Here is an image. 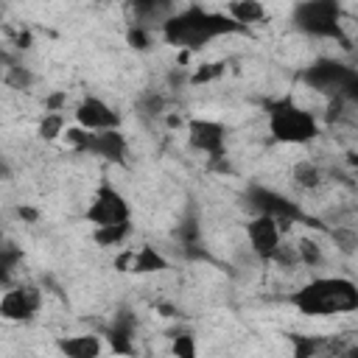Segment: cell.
Wrapping results in <instances>:
<instances>
[{
  "mask_svg": "<svg viewBox=\"0 0 358 358\" xmlns=\"http://www.w3.org/2000/svg\"><path fill=\"white\" fill-rule=\"evenodd\" d=\"M291 305L313 319L352 313L358 310V285L347 277H313L291 294Z\"/></svg>",
  "mask_w": 358,
  "mask_h": 358,
  "instance_id": "cell-1",
  "label": "cell"
},
{
  "mask_svg": "<svg viewBox=\"0 0 358 358\" xmlns=\"http://www.w3.org/2000/svg\"><path fill=\"white\" fill-rule=\"evenodd\" d=\"M232 31H241V25L232 22L227 14H215L201 6H187V8L165 17V22H162V36L171 45L187 48V50H196V48L207 45L210 39L232 34Z\"/></svg>",
  "mask_w": 358,
  "mask_h": 358,
  "instance_id": "cell-2",
  "label": "cell"
},
{
  "mask_svg": "<svg viewBox=\"0 0 358 358\" xmlns=\"http://www.w3.org/2000/svg\"><path fill=\"white\" fill-rule=\"evenodd\" d=\"M268 134L285 145H305V143L316 140L319 120L313 117V112H308L291 101H280L268 109Z\"/></svg>",
  "mask_w": 358,
  "mask_h": 358,
  "instance_id": "cell-3",
  "label": "cell"
},
{
  "mask_svg": "<svg viewBox=\"0 0 358 358\" xmlns=\"http://www.w3.org/2000/svg\"><path fill=\"white\" fill-rule=\"evenodd\" d=\"M291 25L308 36H341V6L336 0H305L291 8Z\"/></svg>",
  "mask_w": 358,
  "mask_h": 358,
  "instance_id": "cell-4",
  "label": "cell"
},
{
  "mask_svg": "<svg viewBox=\"0 0 358 358\" xmlns=\"http://www.w3.org/2000/svg\"><path fill=\"white\" fill-rule=\"evenodd\" d=\"M87 221L98 229V227H120V224H129L131 221V207L126 201V196L109 185V182H101L92 193V201L87 207Z\"/></svg>",
  "mask_w": 358,
  "mask_h": 358,
  "instance_id": "cell-5",
  "label": "cell"
},
{
  "mask_svg": "<svg viewBox=\"0 0 358 358\" xmlns=\"http://www.w3.org/2000/svg\"><path fill=\"white\" fill-rule=\"evenodd\" d=\"M308 81L319 90H330L336 95H352L358 98V76L338 64V62H319L308 70Z\"/></svg>",
  "mask_w": 358,
  "mask_h": 358,
  "instance_id": "cell-6",
  "label": "cell"
},
{
  "mask_svg": "<svg viewBox=\"0 0 358 358\" xmlns=\"http://www.w3.org/2000/svg\"><path fill=\"white\" fill-rule=\"evenodd\" d=\"M246 238H249L252 252H255L260 260H274L277 249L282 246L280 221L271 218V215H255V218L246 224Z\"/></svg>",
  "mask_w": 358,
  "mask_h": 358,
  "instance_id": "cell-7",
  "label": "cell"
},
{
  "mask_svg": "<svg viewBox=\"0 0 358 358\" xmlns=\"http://www.w3.org/2000/svg\"><path fill=\"white\" fill-rule=\"evenodd\" d=\"M187 143L210 157H221L227 148V129L218 120L207 117H190L187 120Z\"/></svg>",
  "mask_w": 358,
  "mask_h": 358,
  "instance_id": "cell-8",
  "label": "cell"
},
{
  "mask_svg": "<svg viewBox=\"0 0 358 358\" xmlns=\"http://www.w3.org/2000/svg\"><path fill=\"white\" fill-rule=\"evenodd\" d=\"M76 123L87 131H112L120 123V115L98 95H87L76 106Z\"/></svg>",
  "mask_w": 358,
  "mask_h": 358,
  "instance_id": "cell-9",
  "label": "cell"
},
{
  "mask_svg": "<svg viewBox=\"0 0 358 358\" xmlns=\"http://www.w3.org/2000/svg\"><path fill=\"white\" fill-rule=\"evenodd\" d=\"M246 199H249V207H252L257 215H271V218H277L280 224H282V221H294V218H299L296 204L288 201L285 196L268 190V187H249Z\"/></svg>",
  "mask_w": 358,
  "mask_h": 358,
  "instance_id": "cell-10",
  "label": "cell"
},
{
  "mask_svg": "<svg viewBox=\"0 0 358 358\" xmlns=\"http://www.w3.org/2000/svg\"><path fill=\"white\" fill-rule=\"evenodd\" d=\"M39 310V291L34 285L8 288L0 299V316L8 322H28Z\"/></svg>",
  "mask_w": 358,
  "mask_h": 358,
  "instance_id": "cell-11",
  "label": "cell"
},
{
  "mask_svg": "<svg viewBox=\"0 0 358 358\" xmlns=\"http://www.w3.org/2000/svg\"><path fill=\"white\" fill-rule=\"evenodd\" d=\"M87 154H95L106 162H123L126 157V137L120 134V129L112 131H92V143L87 148Z\"/></svg>",
  "mask_w": 358,
  "mask_h": 358,
  "instance_id": "cell-12",
  "label": "cell"
},
{
  "mask_svg": "<svg viewBox=\"0 0 358 358\" xmlns=\"http://www.w3.org/2000/svg\"><path fill=\"white\" fill-rule=\"evenodd\" d=\"M134 327H137V322L126 310H120L112 319V324L106 330V338H109L112 352H117V355H131L134 352Z\"/></svg>",
  "mask_w": 358,
  "mask_h": 358,
  "instance_id": "cell-13",
  "label": "cell"
},
{
  "mask_svg": "<svg viewBox=\"0 0 358 358\" xmlns=\"http://www.w3.org/2000/svg\"><path fill=\"white\" fill-rule=\"evenodd\" d=\"M56 347L64 358H98L103 344L101 336L95 333H76V336H62L56 338Z\"/></svg>",
  "mask_w": 358,
  "mask_h": 358,
  "instance_id": "cell-14",
  "label": "cell"
},
{
  "mask_svg": "<svg viewBox=\"0 0 358 358\" xmlns=\"http://www.w3.org/2000/svg\"><path fill=\"white\" fill-rule=\"evenodd\" d=\"M227 17L232 22H238L241 28H246L266 17V6L257 0H232V3H227Z\"/></svg>",
  "mask_w": 358,
  "mask_h": 358,
  "instance_id": "cell-15",
  "label": "cell"
},
{
  "mask_svg": "<svg viewBox=\"0 0 358 358\" xmlns=\"http://www.w3.org/2000/svg\"><path fill=\"white\" fill-rule=\"evenodd\" d=\"M165 268H168L165 255L157 252L151 243H143L134 252V260H131V271L134 274H157V271H165Z\"/></svg>",
  "mask_w": 358,
  "mask_h": 358,
  "instance_id": "cell-16",
  "label": "cell"
},
{
  "mask_svg": "<svg viewBox=\"0 0 358 358\" xmlns=\"http://www.w3.org/2000/svg\"><path fill=\"white\" fill-rule=\"evenodd\" d=\"M291 179H294L296 187L313 190V187L322 185V171H319V165L313 159H299V162L291 165Z\"/></svg>",
  "mask_w": 358,
  "mask_h": 358,
  "instance_id": "cell-17",
  "label": "cell"
},
{
  "mask_svg": "<svg viewBox=\"0 0 358 358\" xmlns=\"http://www.w3.org/2000/svg\"><path fill=\"white\" fill-rule=\"evenodd\" d=\"M294 249H296L299 263H302V266H308V268H316V266H322V263H324V252H322V246H319L313 238H299Z\"/></svg>",
  "mask_w": 358,
  "mask_h": 358,
  "instance_id": "cell-18",
  "label": "cell"
},
{
  "mask_svg": "<svg viewBox=\"0 0 358 358\" xmlns=\"http://www.w3.org/2000/svg\"><path fill=\"white\" fill-rule=\"evenodd\" d=\"M36 134L42 137V140H56V137H62L64 134V115L62 112H45L42 117H39V126H36Z\"/></svg>",
  "mask_w": 358,
  "mask_h": 358,
  "instance_id": "cell-19",
  "label": "cell"
},
{
  "mask_svg": "<svg viewBox=\"0 0 358 358\" xmlns=\"http://www.w3.org/2000/svg\"><path fill=\"white\" fill-rule=\"evenodd\" d=\"M129 232H131V224L98 227V229H92V241H95L98 246H117V243H123V241L129 238Z\"/></svg>",
  "mask_w": 358,
  "mask_h": 358,
  "instance_id": "cell-20",
  "label": "cell"
},
{
  "mask_svg": "<svg viewBox=\"0 0 358 358\" xmlns=\"http://www.w3.org/2000/svg\"><path fill=\"white\" fill-rule=\"evenodd\" d=\"M171 352H173V358H199L196 336L187 333V330L173 333V338H171Z\"/></svg>",
  "mask_w": 358,
  "mask_h": 358,
  "instance_id": "cell-21",
  "label": "cell"
},
{
  "mask_svg": "<svg viewBox=\"0 0 358 358\" xmlns=\"http://www.w3.org/2000/svg\"><path fill=\"white\" fill-rule=\"evenodd\" d=\"M333 243L341 255H355L358 252V229L352 227H336L333 229Z\"/></svg>",
  "mask_w": 358,
  "mask_h": 358,
  "instance_id": "cell-22",
  "label": "cell"
},
{
  "mask_svg": "<svg viewBox=\"0 0 358 358\" xmlns=\"http://www.w3.org/2000/svg\"><path fill=\"white\" fill-rule=\"evenodd\" d=\"M324 341L316 338V336H291V350H294V358H313L319 352Z\"/></svg>",
  "mask_w": 358,
  "mask_h": 358,
  "instance_id": "cell-23",
  "label": "cell"
},
{
  "mask_svg": "<svg viewBox=\"0 0 358 358\" xmlns=\"http://www.w3.org/2000/svg\"><path fill=\"white\" fill-rule=\"evenodd\" d=\"M64 140H67L76 151H87L90 143H92V131H87V129H81V126H73V129L64 131Z\"/></svg>",
  "mask_w": 358,
  "mask_h": 358,
  "instance_id": "cell-24",
  "label": "cell"
},
{
  "mask_svg": "<svg viewBox=\"0 0 358 358\" xmlns=\"http://www.w3.org/2000/svg\"><path fill=\"white\" fill-rule=\"evenodd\" d=\"M6 84L17 87V90H28V87L34 84V73L25 70V67H8V73H6Z\"/></svg>",
  "mask_w": 358,
  "mask_h": 358,
  "instance_id": "cell-25",
  "label": "cell"
},
{
  "mask_svg": "<svg viewBox=\"0 0 358 358\" xmlns=\"http://www.w3.org/2000/svg\"><path fill=\"white\" fill-rule=\"evenodd\" d=\"M126 42H129L134 50H145V48L151 45V36H148V31H145V28L131 25V28L126 31Z\"/></svg>",
  "mask_w": 358,
  "mask_h": 358,
  "instance_id": "cell-26",
  "label": "cell"
},
{
  "mask_svg": "<svg viewBox=\"0 0 358 358\" xmlns=\"http://www.w3.org/2000/svg\"><path fill=\"white\" fill-rule=\"evenodd\" d=\"M221 73V64H204L201 70H196L193 76H190V81L193 84H201V81H210V78H215Z\"/></svg>",
  "mask_w": 358,
  "mask_h": 358,
  "instance_id": "cell-27",
  "label": "cell"
},
{
  "mask_svg": "<svg viewBox=\"0 0 358 358\" xmlns=\"http://www.w3.org/2000/svg\"><path fill=\"white\" fill-rule=\"evenodd\" d=\"M67 103V92H50L48 98H45V112H62V106Z\"/></svg>",
  "mask_w": 358,
  "mask_h": 358,
  "instance_id": "cell-28",
  "label": "cell"
},
{
  "mask_svg": "<svg viewBox=\"0 0 358 358\" xmlns=\"http://www.w3.org/2000/svg\"><path fill=\"white\" fill-rule=\"evenodd\" d=\"M17 215H20V218H25V221H36V218H39V213H36L34 207H20V210H17Z\"/></svg>",
  "mask_w": 358,
  "mask_h": 358,
  "instance_id": "cell-29",
  "label": "cell"
},
{
  "mask_svg": "<svg viewBox=\"0 0 358 358\" xmlns=\"http://www.w3.org/2000/svg\"><path fill=\"white\" fill-rule=\"evenodd\" d=\"M338 358H358V344H350V347H344Z\"/></svg>",
  "mask_w": 358,
  "mask_h": 358,
  "instance_id": "cell-30",
  "label": "cell"
},
{
  "mask_svg": "<svg viewBox=\"0 0 358 358\" xmlns=\"http://www.w3.org/2000/svg\"><path fill=\"white\" fill-rule=\"evenodd\" d=\"M17 42H20V48H31V34H28V31H25V34H20V39H17Z\"/></svg>",
  "mask_w": 358,
  "mask_h": 358,
  "instance_id": "cell-31",
  "label": "cell"
},
{
  "mask_svg": "<svg viewBox=\"0 0 358 358\" xmlns=\"http://www.w3.org/2000/svg\"><path fill=\"white\" fill-rule=\"evenodd\" d=\"M168 126H182V117H173V115H171V117H168Z\"/></svg>",
  "mask_w": 358,
  "mask_h": 358,
  "instance_id": "cell-32",
  "label": "cell"
},
{
  "mask_svg": "<svg viewBox=\"0 0 358 358\" xmlns=\"http://www.w3.org/2000/svg\"><path fill=\"white\" fill-rule=\"evenodd\" d=\"M143 358H154V355H143Z\"/></svg>",
  "mask_w": 358,
  "mask_h": 358,
  "instance_id": "cell-33",
  "label": "cell"
}]
</instances>
